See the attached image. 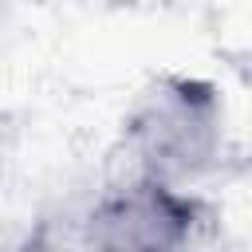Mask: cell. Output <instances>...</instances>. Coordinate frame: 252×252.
I'll return each instance as SVG.
<instances>
[{
	"mask_svg": "<svg viewBox=\"0 0 252 252\" xmlns=\"http://www.w3.org/2000/svg\"><path fill=\"white\" fill-rule=\"evenodd\" d=\"M209 224V209L197 193L158 181V177H118L94 197L83 217L87 248H158V252H197Z\"/></svg>",
	"mask_w": 252,
	"mask_h": 252,
	"instance_id": "2",
	"label": "cell"
},
{
	"mask_svg": "<svg viewBox=\"0 0 252 252\" xmlns=\"http://www.w3.org/2000/svg\"><path fill=\"white\" fill-rule=\"evenodd\" d=\"M87 252H158V248H87Z\"/></svg>",
	"mask_w": 252,
	"mask_h": 252,
	"instance_id": "3",
	"label": "cell"
},
{
	"mask_svg": "<svg viewBox=\"0 0 252 252\" xmlns=\"http://www.w3.org/2000/svg\"><path fill=\"white\" fill-rule=\"evenodd\" d=\"M224 94L205 75L161 71L130 102L122 118V150L130 177H158L189 189L224 154Z\"/></svg>",
	"mask_w": 252,
	"mask_h": 252,
	"instance_id": "1",
	"label": "cell"
}]
</instances>
